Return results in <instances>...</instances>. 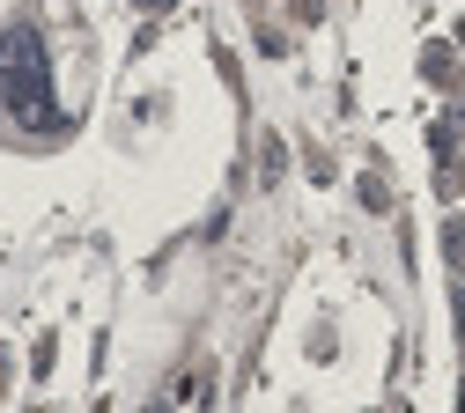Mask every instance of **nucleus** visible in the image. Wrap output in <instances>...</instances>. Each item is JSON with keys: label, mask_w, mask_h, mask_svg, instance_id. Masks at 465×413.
<instances>
[{"label": "nucleus", "mask_w": 465, "mask_h": 413, "mask_svg": "<svg viewBox=\"0 0 465 413\" xmlns=\"http://www.w3.org/2000/svg\"><path fill=\"white\" fill-rule=\"evenodd\" d=\"M0 89H15V96L45 118V103H37V96H52V82H45V52H37V37H30V30H15L8 44H0Z\"/></svg>", "instance_id": "1"}, {"label": "nucleus", "mask_w": 465, "mask_h": 413, "mask_svg": "<svg viewBox=\"0 0 465 413\" xmlns=\"http://www.w3.org/2000/svg\"><path fill=\"white\" fill-rule=\"evenodd\" d=\"M155 8H163V0H155Z\"/></svg>", "instance_id": "2"}]
</instances>
